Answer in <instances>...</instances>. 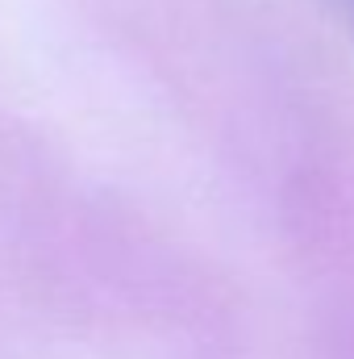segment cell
Masks as SVG:
<instances>
[{
	"label": "cell",
	"instance_id": "obj_1",
	"mask_svg": "<svg viewBox=\"0 0 354 359\" xmlns=\"http://www.w3.org/2000/svg\"><path fill=\"white\" fill-rule=\"evenodd\" d=\"M351 4H354V0H351Z\"/></svg>",
	"mask_w": 354,
	"mask_h": 359
}]
</instances>
